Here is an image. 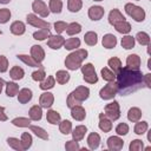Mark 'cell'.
I'll return each instance as SVG.
<instances>
[{
	"label": "cell",
	"instance_id": "33",
	"mask_svg": "<svg viewBox=\"0 0 151 151\" xmlns=\"http://www.w3.org/2000/svg\"><path fill=\"white\" fill-rule=\"evenodd\" d=\"M134 40L142 46H149L150 45V35L146 32H138L134 37Z\"/></svg>",
	"mask_w": 151,
	"mask_h": 151
},
{
	"label": "cell",
	"instance_id": "3",
	"mask_svg": "<svg viewBox=\"0 0 151 151\" xmlns=\"http://www.w3.org/2000/svg\"><path fill=\"white\" fill-rule=\"evenodd\" d=\"M124 9H125L126 14H127V15H130L134 21H137V22H142V21H144V20H145L146 13H145V11H144L142 7H139V6H137V5H134V4L129 2V4H126V5H125Z\"/></svg>",
	"mask_w": 151,
	"mask_h": 151
},
{
	"label": "cell",
	"instance_id": "28",
	"mask_svg": "<svg viewBox=\"0 0 151 151\" xmlns=\"http://www.w3.org/2000/svg\"><path fill=\"white\" fill-rule=\"evenodd\" d=\"M28 127L31 129V131H32L38 138H40V139H42V140H47V139H48V133H47V131H46L45 129H42V127H40V126H37V125H29Z\"/></svg>",
	"mask_w": 151,
	"mask_h": 151
},
{
	"label": "cell",
	"instance_id": "56",
	"mask_svg": "<svg viewBox=\"0 0 151 151\" xmlns=\"http://www.w3.org/2000/svg\"><path fill=\"white\" fill-rule=\"evenodd\" d=\"M150 79H151V74H150V73H146V74L143 76L144 86L147 87V88H151V81H150Z\"/></svg>",
	"mask_w": 151,
	"mask_h": 151
},
{
	"label": "cell",
	"instance_id": "2",
	"mask_svg": "<svg viewBox=\"0 0 151 151\" xmlns=\"http://www.w3.org/2000/svg\"><path fill=\"white\" fill-rule=\"evenodd\" d=\"M88 52L84 48H77L73 52H71L66 59H65V66L67 70L71 71H76L78 68H80V66L83 65V61L87 58Z\"/></svg>",
	"mask_w": 151,
	"mask_h": 151
},
{
	"label": "cell",
	"instance_id": "60",
	"mask_svg": "<svg viewBox=\"0 0 151 151\" xmlns=\"http://www.w3.org/2000/svg\"><path fill=\"white\" fill-rule=\"evenodd\" d=\"M0 83H4V84H6V83H5V80H4L2 78H0Z\"/></svg>",
	"mask_w": 151,
	"mask_h": 151
},
{
	"label": "cell",
	"instance_id": "45",
	"mask_svg": "<svg viewBox=\"0 0 151 151\" xmlns=\"http://www.w3.org/2000/svg\"><path fill=\"white\" fill-rule=\"evenodd\" d=\"M20 140H21V144H22L24 151H25V150H28V149L32 146V142H33V138H32L31 133H28V132H24V133L21 134V138H20Z\"/></svg>",
	"mask_w": 151,
	"mask_h": 151
},
{
	"label": "cell",
	"instance_id": "52",
	"mask_svg": "<svg viewBox=\"0 0 151 151\" xmlns=\"http://www.w3.org/2000/svg\"><path fill=\"white\" fill-rule=\"evenodd\" d=\"M45 77H46V73H45V71L42 68H39V70H37V71H34L32 73V79L34 81H39L40 83L41 80L45 79Z\"/></svg>",
	"mask_w": 151,
	"mask_h": 151
},
{
	"label": "cell",
	"instance_id": "23",
	"mask_svg": "<svg viewBox=\"0 0 151 151\" xmlns=\"http://www.w3.org/2000/svg\"><path fill=\"white\" fill-rule=\"evenodd\" d=\"M19 60H21L24 64L31 66V67H41L42 65L40 63H38L32 55H27V54H18L17 55Z\"/></svg>",
	"mask_w": 151,
	"mask_h": 151
},
{
	"label": "cell",
	"instance_id": "20",
	"mask_svg": "<svg viewBox=\"0 0 151 151\" xmlns=\"http://www.w3.org/2000/svg\"><path fill=\"white\" fill-rule=\"evenodd\" d=\"M87 132V127L85 125H78L76 126L74 129H72L71 133H72V139L77 140V142H80L84 137H85V133Z\"/></svg>",
	"mask_w": 151,
	"mask_h": 151
},
{
	"label": "cell",
	"instance_id": "21",
	"mask_svg": "<svg viewBox=\"0 0 151 151\" xmlns=\"http://www.w3.org/2000/svg\"><path fill=\"white\" fill-rule=\"evenodd\" d=\"M125 20V17L122 14V12L117 8H113L111 9V12L109 13V22L113 26L114 24L119 22V21H124Z\"/></svg>",
	"mask_w": 151,
	"mask_h": 151
},
{
	"label": "cell",
	"instance_id": "10",
	"mask_svg": "<svg viewBox=\"0 0 151 151\" xmlns=\"http://www.w3.org/2000/svg\"><path fill=\"white\" fill-rule=\"evenodd\" d=\"M65 44V38L61 34H55V35H50L48 40H47V46L52 50H59L60 47H63Z\"/></svg>",
	"mask_w": 151,
	"mask_h": 151
},
{
	"label": "cell",
	"instance_id": "1",
	"mask_svg": "<svg viewBox=\"0 0 151 151\" xmlns=\"http://www.w3.org/2000/svg\"><path fill=\"white\" fill-rule=\"evenodd\" d=\"M143 73L139 70H132L129 67H122L116 73L118 93L122 96L131 94L144 87Z\"/></svg>",
	"mask_w": 151,
	"mask_h": 151
},
{
	"label": "cell",
	"instance_id": "16",
	"mask_svg": "<svg viewBox=\"0 0 151 151\" xmlns=\"http://www.w3.org/2000/svg\"><path fill=\"white\" fill-rule=\"evenodd\" d=\"M99 129L103 132H110L112 130V120L109 119L104 113L99 114V124H98Z\"/></svg>",
	"mask_w": 151,
	"mask_h": 151
},
{
	"label": "cell",
	"instance_id": "41",
	"mask_svg": "<svg viewBox=\"0 0 151 151\" xmlns=\"http://www.w3.org/2000/svg\"><path fill=\"white\" fill-rule=\"evenodd\" d=\"M7 144L9 147L17 150V151H24V147H22V144H21V140L19 138H15V137H8L7 138Z\"/></svg>",
	"mask_w": 151,
	"mask_h": 151
},
{
	"label": "cell",
	"instance_id": "55",
	"mask_svg": "<svg viewBox=\"0 0 151 151\" xmlns=\"http://www.w3.org/2000/svg\"><path fill=\"white\" fill-rule=\"evenodd\" d=\"M8 70V60L5 55H0V72L4 73Z\"/></svg>",
	"mask_w": 151,
	"mask_h": 151
},
{
	"label": "cell",
	"instance_id": "5",
	"mask_svg": "<svg viewBox=\"0 0 151 151\" xmlns=\"http://www.w3.org/2000/svg\"><path fill=\"white\" fill-rule=\"evenodd\" d=\"M80 70H81V73H83V79L86 83H88V84H96L98 81V76L96 73L94 66L91 63L85 64V65H81L80 66Z\"/></svg>",
	"mask_w": 151,
	"mask_h": 151
},
{
	"label": "cell",
	"instance_id": "11",
	"mask_svg": "<svg viewBox=\"0 0 151 151\" xmlns=\"http://www.w3.org/2000/svg\"><path fill=\"white\" fill-rule=\"evenodd\" d=\"M107 149L112 151H119L124 146V142L119 136H111L107 138Z\"/></svg>",
	"mask_w": 151,
	"mask_h": 151
},
{
	"label": "cell",
	"instance_id": "30",
	"mask_svg": "<svg viewBox=\"0 0 151 151\" xmlns=\"http://www.w3.org/2000/svg\"><path fill=\"white\" fill-rule=\"evenodd\" d=\"M54 79L57 80L58 84L64 85V84L68 83V80H70V73L67 71H65V70H59V71H57Z\"/></svg>",
	"mask_w": 151,
	"mask_h": 151
},
{
	"label": "cell",
	"instance_id": "42",
	"mask_svg": "<svg viewBox=\"0 0 151 151\" xmlns=\"http://www.w3.org/2000/svg\"><path fill=\"white\" fill-rule=\"evenodd\" d=\"M81 32V25L78 24V22H71V24H67V27H66V33L68 35H76V34H79Z\"/></svg>",
	"mask_w": 151,
	"mask_h": 151
},
{
	"label": "cell",
	"instance_id": "7",
	"mask_svg": "<svg viewBox=\"0 0 151 151\" xmlns=\"http://www.w3.org/2000/svg\"><path fill=\"white\" fill-rule=\"evenodd\" d=\"M72 98L76 100V103L79 105L83 101H85L88 97H90V88L86 86H78L76 90H73L71 93Z\"/></svg>",
	"mask_w": 151,
	"mask_h": 151
},
{
	"label": "cell",
	"instance_id": "34",
	"mask_svg": "<svg viewBox=\"0 0 151 151\" xmlns=\"http://www.w3.org/2000/svg\"><path fill=\"white\" fill-rule=\"evenodd\" d=\"M24 76H25V71L19 66H13L9 70V77L13 80H20L24 78Z\"/></svg>",
	"mask_w": 151,
	"mask_h": 151
},
{
	"label": "cell",
	"instance_id": "29",
	"mask_svg": "<svg viewBox=\"0 0 151 151\" xmlns=\"http://www.w3.org/2000/svg\"><path fill=\"white\" fill-rule=\"evenodd\" d=\"M113 26H114L116 31L119 32V33H122V34H127V33L131 32V25H130V22H127L126 20L119 21V22L114 24Z\"/></svg>",
	"mask_w": 151,
	"mask_h": 151
},
{
	"label": "cell",
	"instance_id": "38",
	"mask_svg": "<svg viewBox=\"0 0 151 151\" xmlns=\"http://www.w3.org/2000/svg\"><path fill=\"white\" fill-rule=\"evenodd\" d=\"M83 7V0H67V8L72 13H77Z\"/></svg>",
	"mask_w": 151,
	"mask_h": 151
},
{
	"label": "cell",
	"instance_id": "36",
	"mask_svg": "<svg viewBox=\"0 0 151 151\" xmlns=\"http://www.w3.org/2000/svg\"><path fill=\"white\" fill-rule=\"evenodd\" d=\"M120 44H122V47H124L125 50H131V48L134 47L136 40H134V38H133L132 35H127V34H126V35H124V37L122 38Z\"/></svg>",
	"mask_w": 151,
	"mask_h": 151
},
{
	"label": "cell",
	"instance_id": "6",
	"mask_svg": "<svg viewBox=\"0 0 151 151\" xmlns=\"http://www.w3.org/2000/svg\"><path fill=\"white\" fill-rule=\"evenodd\" d=\"M104 112H105L104 114H105L109 119H111V120H117V119H119V118H120V107H119L118 101L113 100L112 103L107 104V105L105 106V109H104Z\"/></svg>",
	"mask_w": 151,
	"mask_h": 151
},
{
	"label": "cell",
	"instance_id": "9",
	"mask_svg": "<svg viewBox=\"0 0 151 151\" xmlns=\"http://www.w3.org/2000/svg\"><path fill=\"white\" fill-rule=\"evenodd\" d=\"M32 9L35 14L40 15L41 18H46L50 14V9H48L47 5L41 0H34L32 2Z\"/></svg>",
	"mask_w": 151,
	"mask_h": 151
},
{
	"label": "cell",
	"instance_id": "59",
	"mask_svg": "<svg viewBox=\"0 0 151 151\" xmlns=\"http://www.w3.org/2000/svg\"><path fill=\"white\" fill-rule=\"evenodd\" d=\"M2 87H4V83H0V93L2 91Z\"/></svg>",
	"mask_w": 151,
	"mask_h": 151
},
{
	"label": "cell",
	"instance_id": "12",
	"mask_svg": "<svg viewBox=\"0 0 151 151\" xmlns=\"http://www.w3.org/2000/svg\"><path fill=\"white\" fill-rule=\"evenodd\" d=\"M54 103V96L51 92H44L40 94L39 104L42 109H50Z\"/></svg>",
	"mask_w": 151,
	"mask_h": 151
},
{
	"label": "cell",
	"instance_id": "43",
	"mask_svg": "<svg viewBox=\"0 0 151 151\" xmlns=\"http://www.w3.org/2000/svg\"><path fill=\"white\" fill-rule=\"evenodd\" d=\"M50 35H51L50 28H40V29H38L37 32L33 33V38H34L35 40H40V41L47 39Z\"/></svg>",
	"mask_w": 151,
	"mask_h": 151
},
{
	"label": "cell",
	"instance_id": "8",
	"mask_svg": "<svg viewBox=\"0 0 151 151\" xmlns=\"http://www.w3.org/2000/svg\"><path fill=\"white\" fill-rule=\"evenodd\" d=\"M26 21L28 25L33 26V27H37V28H50V24L40 18H38L37 14L34 13H29L27 14L26 17Z\"/></svg>",
	"mask_w": 151,
	"mask_h": 151
},
{
	"label": "cell",
	"instance_id": "47",
	"mask_svg": "<svg viewBox=\"0 0 151 151\" xmlns=\"http://www.w3.org/2000/svg\"><path fill=\"white\" fill-rule=\"evenodd\" d=\"M100 74H101V78H103L104 80H106V81H114V80H116V73H114L112 70L107 68V67L101 68Z\"/></svg>",
	"mask_w": 151,
	"mask_h": 151
},
{
	"label": "cell",
	"instance_id": "18",
	"mask_svg": "<svg viewBox=\"0 0 151 151\" xmlns=\"http://www.w3.org/2000/svg\"><path fill=\"white\" fill-rule=\"evenodd\" d=\"M101 44H103V46H104L105 48H107V50L114 48L116 45H117V37L113 35V34H111V33H107V34H105V35L103 37Z\"/></svg>",
	"mask_w": 151,
	"mask_h": 151
},
{
	"label": "cell",
	"instance_id": "53",
	"mask_svg": "<svg viewBox=\"0 0 151 151\" xmlns=\"http://www.w3.org/2000/svg\"><path fill=\"white\" fill-rule=\"evenodd\" d=\"M65 149H66V151H77V150H80V146H79V144H78L77 140L71 139V140H67L66 142Z\"/></svg>",
	"mask_w": 151,
	"mask_h": 151
},
{
	"label": "cell",
	"instance_id": "62",
	"mask_svg": "<svg viewBox=\"0 0 151 151\" xmlns=\"http://www.w3.org/2000/svg\"><path fill=\"white\" fill-rule=\"evenodd\" d=\"M94 1H104V0H94Z\"/></svg>",
	"mask_w": 151,
	"mask_h": 151
},
{
	"label": "cell",
	"instance_id": "17",
	"mask_svg": "<svg viewBox=\"0 0 151 151\" xmlns=\"http://www.w3.org/2000/svg\"><path fill=\"white\" fill-rule=\"evenodd\" d=\"M31 55L38 61V63H42V60L45 59V51L40 45H33L31 47Z\"/></svg>",
	"mask_w": 151,
	"mask_h": 151
},
{
	"label": "cell",
	"instance_id": "57",
	"mask_svg": "<svg viewBox=\"0 0 151 151\" xmlns=\"http://www.w3.org/2000/svg\"><path fill=\"white\" fill-rule=\"evenodd\" d=\"M8 118H7V116H6V113H5V107L4 106H0V120L1 122H6Z\"/></svg>",
	"mask_w": 151,
	"mask_h": 151
},
{
	"label": "cell",
	"instance_id": "27",
	"mask_svg": "<svg viewBox=\"0 0 151 151\" xmlns=\"http://www.w3.org/2000/svg\"><path fill=\"white\" fill-rule=\"evenodd\" d=\"M142 114L143 113H142V110L139 107H131L127 111V119L132 123H136L142 118Z\"/></svg>",
	"mask_w": 151,
	"mask_h": 151
},
{
	"label": "cell",
	"instance_id": "61",
	"mask_svg": "<svg viewBox=\"0 0 151 151\" xmlns=\"http://www.w3.org/2000/svg\"><path fill=\"white\" fill-rule=\"evenodd\" d=\"M1 34H2V31H1V29H0V35H1Z\"/></svg>",
	"mask_w": 151,
	"mask_h": 151
},
{
	"label": "cell",
	"instance_id": "13",
	"mask_svg": "<svg viewBox=\"0 0 151 151\" xmlns=\"http://www.w3.org/2000/svg\"><path fill=\"white\" fill-rule=\"evenodd\" d=\"M105 14V9L101 6H91L88 8V18L93 21L100 20Z\"/></svg>",
	"mask_w": 151,
	"mask_h": 151
},
{
	"label": "cell",
	"instance_id": "49",
	"mask_svg": "<svg viewBox=\"0 0 151 151\" xmlns=\"http://www.w3.org/2000/svg\"><path fill=\"white\" fill-rule=\"evenodd\" d=\"M143 149H144V143L140 139H133L129 145L130 151H140Z\"/></svg>",
	"mask_w": 151,
	"mask_h": 151
},
{
	"label": "cell",
	"instance_id": "14",
	"mask_svg": "<svg viewBox=\"0 0 151 151\" xmlns=\"http://www.w3.org/2000/svg\"><path fill=\"white\" fill-rule=\"evenodd\" d=\"M71 116L73 119L81 122L86 117V111L81 105H74L73 107H71Z\"/></svg>",
	"mask_w": 151,
	"mask_h": 151
},
{
	"label": "cell",
	"instance_id": "54",
	"mask_svg": "<svg viewBox=\"0 0 151 151\" xmlns=\"http://www.w3.org/2000/svg\"><path fill=\"white\" fill-rule=\"evenodd\" d=\"M67 24L65 21H55L54 22V31L57 32V34H61L63 32L66 31Z\"/></svg>",
	"mask_w": 151,
	"mask_h": 151
},
{
	"label": "cell",
	"instance_id": "46",
	"mask_svg": "<svg viewBox=\"0 0 151 151\" xmlns=\"http://www.w3.org/2000/svg\"><path fill=\"white\" fill-rule=\"evenodd\" d=\"M48 9L52 13H60L63 9V1L61 0H50Z\"/></svg>",
	"mask_w": 151,
	"mask_h": 151
},
{
	"label": "cell",
	"instance_id": "48",
	"mask_svg": "<svg viewBox=\"0 0 151 151\" xmlns=\"http://www.w3.org/2000/svg\"><path fill=\"white\" fill-rule=\"evenodd\" d=\"M59 131H60L63 134H68V133H71V131H72V123H71L70 120H67V119L61 120V122L59 123Z\"/></svg>",
	"mask_w": 151,
	"mask_h": 151
},
{
	"label": "cell",
	"instance_id": "4",
	"mask_svg": "<svg viewBox=\"0 0 151 151\" xmlns=\"http://www.w3.org/2000/svg\"><path fill=\"white\" fill-rule=\"evenodd\" d=\"M118 93V86L116 81H107V84L100 88L99 91V97L104 100H110L116 97Z\"/></svg>",
	"mask_w": 151,
	"mask_h": 151
},
{
	"label": "cell",
	"instance_id": "37",
	"mask_svg": "<svg viewBox=\"0 0 151 151\" xmlns=\"http://www.w3.org/2000/svg\"><path fill=\"white\" fill-rule=\"evenodd\" d=\"M79 46H80V40H79V38H70V39L65 40V44H64V47H65L67 51L77 50Z\"/></svg>",
	"mask_w": 151,
	"mask_h": 151
},
{
	"label": "cell",
	"instance_id": "15",
	"mask_svg": "<svg viewBox=\"0 0 151 151\" xmlns=\"http://www.w3.org/2000/svg\"><path fill=\"white\" fill-rule=\"evenodd\" d=\"M33 97V93H32V90L27 88V87H24L21 90H19L18 92V101L20 104H27Z\"/></svg>",
	"mask_w": 151,
	"mask_h": 151
},
{
	"label": "cell",
	"instance_id": "51",
	"mask_svg": "<svg viewBox=\"0 0 151 151\" xmlns=\"http://www.w3.org/2000/svg\"><path fill=\"white\" fill-rule=\"evenodd\" d=\"M11 19V11L8 8L0 9V24H6Z\"/></svg>",
	"mask_w": 151,
	"mask_h": 151
},
{
	"label": "cell",
	"instance_id": "25",
	"mask_svg": "<svg viewBox=\"0 0 151 151\" xmlns=\"http://www.w3.org/2000/svg\"><path fill=\"white\" fill-rule=\"evenodd\" d=\"M100 144V136L97 133V132H91L87 137V145L91 150H96L98 149Z\"/></svg>",
	"mask_w": 151,
	"mask_h": 151
},
{
	"label": "cell",
	"instance_id": "39",
	"mask_svg": "<svg viewBox=\"0 0 151 151\" xmlns=\"http://www.w3.org/2000/svg\"><path fill=\"white\" fill-rule=\"evenodd\" d=\"M12 124L18 127H28L31 125V119L26 117H17L12 119Z\"/></svg>",
	"mask_w": 151,
	"mask_h": 151
},
{
	"label": "cell",
	"instance_id": "58",
	"mask_svg": "<svg viewBox=\"0 0 151 151\" xmlns=\"http://www.w3.org/2000/svg\"><path fill=\"white\" fill-rule=\"evenodd\" d=\"M11 0H0V4H8Z\"/></svg>",
	"mask_w": 151,
	"mask_h": 151
},
{
	"label": "cell",
	"instance_id": "19",
	"mask_svg": "<svg viewBox=\"0 0 151 151\" xmlns=\"http://www.w3.org/2000/svg\"><path fill=\"white\" fill-rule=\"evenodd\" d=\"M140 57L138 54H130L126 58V67L132 70H139L140 67Z\"/></svg>",
	"mask_w": 151,
	"mask_h": 151
},
{
	"label": "cell",
	"instance_id": "26",
	"mask_svg": "<svg viewBox=\"0 0 151 151\" xmlns=\"http://www.w3.org/2000/svg\"><path fill=\"white\" fill-rule=\"evenodd\" d=\"M46 120L52 124V125H57L60 123L61 120V117H60V113L57 112L55 110H48L47 113H46Z\"/></svg>",
	"mask_w": 151,
	"mask_h": 151
},
{
	"label": "cell",
	"instance_id": "50",
	"mask_svg": "<svg viewBox=\"0 0 151 151\" xmlns=\"http://www.w3.org/2000/svg\"><path fill=\"white\" fill-rule=\"evenodd\" d=\"M129 132V125L126 123H119L116 126V133L118 136H125Z\"/></svg>",
	"mask_w": 151,
	"mask_h": 151
},
{
	"label": "cell",
	"instance_id": "35",
	"mask_svg": "<svg viewBox=\"0 0 151 151\" xmlns=\"http://www.w3.org/2000/svg\"><path fill=\"white\" fill-rule=\"evenodd\" d=\"M19 92V85L14 81H7L6 83V94L8 97H14Z\"/></svg>",
	"mask_w": 151,
	"mask_h": 151
},
{
	"label": "cell",
	"instance_id": "22",
	"mask_svg": "<svg viewBox=\"0 0 151 151\" xmlns=\"http://www.w3.org/2000/svg\"><path fill=\"white\" fill-rule=\"evenodd\" d=\"M9 28H11L12 34H14V35H22L26 32V26L20 20H17V21L12 22V25H11Z\"/></svg>",
	"mask_w": 151,
	"mask_h": 151
},
{
	"label": "cell",
	"instance_id": "44",
	"mask_svg": "<svg viewBox=\"0 0 151 151\" xmlns=\"http://www.w3.org/2000/svg\"><path fill=\"white\" fill-rule=\"evenodd\" d=\"M107 65L110 66V70H112L114 73H117V72L122 68V61H120V59L117 58V57L110 58L109 61H107Z\"/></svg>",
	"mask_w": 151,
	"mask_h": 151
},
{
	"label": "cell",
	"instance_id": "24",
	"mask_svg": "<svg viewBox=\"0 0 151 151\" xmlns=\"http://www.w3.org/2000/svg\"><path fill=\"white\" fill-rule=\"evenodd\" d=\"M28 116L31 120H34V122L40 120L42 117V107L40 105H33L28 111Z\"/></svg>",
	"mask_w": 151,
	"mask_h": 151
},
{
	"label": "cell",
	"instance_id": "31",
	"mask_svg": "<svg viewBox=\"0 0 151 151\" xmlns=\"http://www.w3.org/2000/svg\"><path fill=\"white\" fill-rule=\"evenodd\" d=\"M54 85H55V79H54V77L48 76V77H45V79L40 81L39 87H40L41 90H44V91H47V90L53 88Z\"/></svg>",
	"mask_w": 151,
	"mask_h": 151
},
{
	"label": "cell",
	"instance_id": "32",
	"mask_svg": "<svg viewBox=\"0 0 151 151\" xmlns=\"http://www.w3.org/2000/svg\"><path fill=\"white\" fill-rule=\"evenodd\" d=\"M84 41L88 46H94L98 42V35H97V33L93 32V31L86 32L85 35H84Z\"/></svg>",
	"mask_w": 151,
	"mask_h": 151
},
{
	"label": "cell",
	"instance_id": "40",
	"mask_svg": "<svg viewBox=\"0 0 151 151\" xmlns=\"http://www.w3.org/2000/svg\"><path fill=\"white\" fill-rule=\"evenodd\" d=\"M147 129H149V124H147V122H136V125H134V129H133V131H134V133L136 134H138V136H142V134H144L146 131H147Z\"/></svg>",
	"mask_w": 151,
	"mask_h": 151
}]
</instances>
